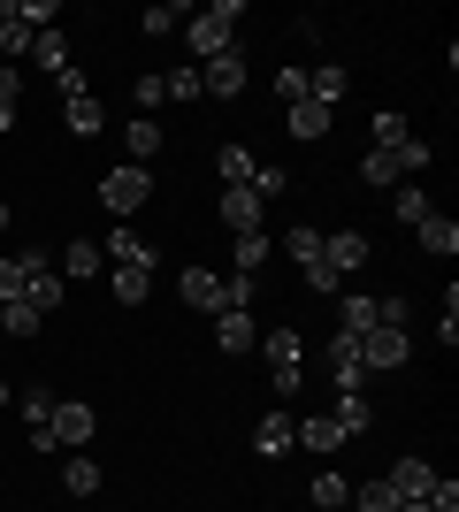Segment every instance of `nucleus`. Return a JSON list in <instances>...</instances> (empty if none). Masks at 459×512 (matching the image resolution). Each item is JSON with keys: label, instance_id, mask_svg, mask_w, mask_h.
I'll list each match as a JSON object with an SVG mask.
<instances>
[{"label": "nucleus", "instance_id": "obj_13", "mask_svg": "<svg viewBox=\"0 0 459 512\" xmlns=\"http://www.w3.org/2000/svg\"><path fill=\"white\" fill-rule=\"evenodd\" d=\"M62 268H54V260H39V268H31V276H23V306H31V314H54V306H62Z\"/></svg>", "mask_w": 459, "mask_h": 512}, {"label": "nucleus", "instance_id": "obj_49", "mask_svg": "<svg viewBox=\"0 0 459 512\" xmlns=\"http://www.w3.org/2000/svg\"><path fill=\"white\" fill-rule=\"evenodd\" d=\"M0 237H8V199H0Z\"/></svg>", "mask_w": 459, "mask_h": 512}, {"label": "nucleus", "instance_id": "obj_43", "mask_svg": "<svg viewBox=\"0 0 459 512\" xmlns=\"http://www.w3.org/2000/svg\"><path fill=\"white\" fill-rule=\"evenodd\" d=\"M161 92H169V100H199V69H192V62L169 69V77H161Z\"/></svg>", "mask_w": 459, "mask_h": 512}, {"label": "nucleus", "instance_id": "obj_35", "mask_svg": "<svg viewBox=\"0 0 459 512\" xmlns=\"http://www.w3.org/2000/svg\"><path fill=\"white\" fill-rule=\"evenodd\" d=\"M100 253H108V260H115V268H123V260H153V245H146V237H138V230H131V222H123V230H115V237H108V245H100Z\"/></svg>", "mask_w": 459, "mask_h": 512}, {"label": "nucleus", "instance_id": "obj_28", "mask_svg": "<svg viewBox=\"0 0 459 512\" xmlns=\"http://www.w3.org/2000/svg\"><path fill=\"white\" fill-rule=\"evenodd\" d=\"M360 176H368V184H375V192H398V184H406V169H398V153H360Z\"/></svg>", "mask_w": 459, "mask_h": 512}, {"label": "nucleus", "instance_id": "obj_30", "mask_svg": "<svg viewBox=\"0 0 459 512\" xmlns=\"http://www.w3.org/2000/svg\"><path fill=\"white\" fill-rule=\"evenodd\" d=\"M62 490H69V497H100V467H92L85 451H77V459H62Z\"/></svg>", "mask_w": 459, "mask_h": 512}, {"label": "nucleus", "instance_id": "obj_42", "mask_svg": "<svg viewBox=\"0 0 459 512\" xmlns=\"http://www.w3.org/2000/svg\"><path fill=\"white\" fill-rule=\"evenodd\" d=\"M16 398H23V413H31V436H39V428H46V413H54V390H39V383H31V390H16Z\"/></svg>", "mask_w": 459, "mask_h": 512}, {"label": "nucleus", "instance_id": "obj_29", "mask_svg": "<svg viewBox=\"0 0 459 512\" xmlns=\"http://www.w3.org/2000/svg\"><path fill=\"white\" fill-rule=\"evenodd\" d=\"M230 268H238V276L253 283V276L268 268V237H261V230H253V237H238V245H230Z\"/></svg>", "mask_w": 459, "mask_h": 512}, {"label": "nucleus", "instance_id": "obj_39", "mask_svg": "<svg viewBox=\"0 0 459 512\" xmlns=\"http://www.w3.org/2000/svg\"><path fill=\"white\" fill-rule=\"evenodd\" d=\"M184 16H192V8H146L138 31H146V39H169V31H184Z\"/></svg>", "mask_w": 459, "mask_h": 512}, {"label": "nucleus", "instance_id": "obj_41", "mask_svg": "<svg viewBox=\"0 0 459 512\" xmlns=\"http://www.w3.org/2000/svg\"><path fill=\"white\" fill-rule=\"evenodd\" d=\"M284 192H291V169H276V161L253 169V199H284Z\"/></svg>", "mask_w": 459, "mask_h": 512}, {"label": "nucleus", "instance_id": "obj_10", "mask_svg": "<svg viewBox=\"0 0 459 512\" xmlns=\"http://www.w3.org/2000/svg\"><path fill=\"white\" fill-rule=\"evenodd\" d=\"M383 482L398 490V505H429V490H437V467H429V459H398Z\"/></svg>", "mask_w": 459, "mask_h": 512}, {"label": "nucleus", "instance_id": "obj_23", "mask_svg": "<svg viewBox=\"0 0 459 512\" xmlns=\"http://www.w3.org/2000/svg\"><path fill=\"white\" fill-rule=\"evenodd\" d=\"M337 329H345V337H368L375 329V299L368 291H345V299H337Z\"/></svg>", "mask_w": 459, "mask_h": 512}, {"label": "nucleus", "instance_id": "obj_37", "mask_svg": "<svg viewBox=\"0 0 459 512\" xmlns=\"http://www.w3.org/2000/svg\"><path fill=\"white\" fill-rule=\"evenodd\" d=\"M0 329H8V337H39V329H46V314H31L23 299H8V306H0Z\"/></svg>", "mask_w": 459, "mask_h": 512}, {"label": "nucleus", "instance_id": "obj_11", "mask_svg": "<svg viewBox=\"0 0 459 512\" xmlns=\"http://www.w3.org/2000/svg\"><path fill=\"white\" fill-rule=\"evenodd\" d=\"M62 123H69V138H100V130H108V107H100V92H69L62 100Z\"/></svg>", "mask_w": 459, "mask_h": 512}, {"label": "nucleus", "instance_id": "obj_15", "mask_svg": "<svg viewBox=\"0 0 459 512\" xmlns=\"http://www.w3.org/2000/svg\"><path fill=\"white\" fill-rule=\"evenodd\" d=\"M329 115H337V107H322V100H299V107H284V130L299 138V146H314V138H329Z\"/></svg>", "mask_w": 459, "mask_h": 512}, {"label": "nucleus", "instance_id": "obj_26", "mask_svg": "<svg viewBox=\"0 0 459 512\" xmlns=\"http://www.w3.org/2000/svg\"><path fill=\"white\" fill-rule=\"evenodd\" d=\"M375 153H398V146H406V138H414V123H406V115H398V107H375Z\"/></svg>", "mask_w": 459, "mask_h": 512}, {"label": "nucleus", "instance_id": "obj_34", "mask_svg": "<svg viewBox=\"0 0 459 512\" xmlns=\"http://www.w3.org/2000/svg\"><path fill=\"white\" fill-rule=\"evenodd\" d=\"M31 62L62 77V69H69V39H62V31H39V39H31Z\"/></svg>", "mask_w": 459, "mask_h": 512}, {"label": "nucleus", "instance_id": "obj_32", "mask_svg": "<svg viewBox=\"0 0 459 512\" xmlns=\"http://www.w3.org/2000/svg\"><path fill=\"white\" fill-rule=\"evenodd\" d=\"M161 146H169V138H161V123H153V115H131V161H138V169H146Z\"/></svg>", "mask_w": 459, "mask_h": 512}, {"label": "nucleus", "instance_id": "obj_16", "mask_svg": "<svg viewBox=\"0 0 459 512\" xmlns=\"http://www.w3.org/2000/svg\"><path fill=\"white\" fill-rule=\"evenodd\" d=\"M31 39H39V31L23 23V8H8V0H0V62L16 69V54H31Z\"/></svg>", "mask_w": 459, "mask_h": 512}, {"label": "nucleus", "instance_id": "obj_22", "mask_svg": "<svg viewBox=\"0 0 459 512\" xmlns=\"http://www.w3.org/2000/svg\"><path fill=\"white\" fill-rule=\"evenodd\" d=\"M146 291H153V260H123V268H115V299L146 306Z\"/></svg>", "mask_w": 459, "mask_h": 512}, {"label": "nucleus", "instance_id": "obj_12", "mask_svg": "<svg viewBox=\"0 0 459 512\" xmlns=\"http://www.w3.org/2000/svg\"><path fill=\"white\" fill-rule=\"evenodd\" d=\"M215 344H222V352H253V344H261L253 306H222V314H215Z\"/></svg>", "mask_w": 459, "mask_h": 512}, {"label": "nucleus", "instance_id": "obj_50", "mask_svg": "<svg viewBox=\"0 0 459 512\" xmlns=\"http://www.w3.org/2000/svg\"><path fill=\"white\" fill-rule=\"evenodd\" d=\"M398 512H429V505H398Z\"/></svg>", "mask_w": 459, "mask_h": 512}, {"label": "nucleus", "instance_id": "obj_4", "mask_svg": "<svg viewBox=\"0 0 459 512\" xmlns=\"http://www.w3.org/2000/svg\"><path fill=\"white\" fill-rule=\"evenodd\" d=\"M100 199H108V214H123V222H131V214L153 199V169H138V161L108 169V176H100Z\"/></svg>", "mask_w": 459, "mask_h": 512}, {"label": "nucleus", "instance_id": "obj_5", "mask_svg": "<svg viewBox=\"0 0 459 512\" xmlns=\"http://www.w3.org/2000/svg\"><path fill=\"white\" fill-rule=\"evenodd\" d=\"M245 85H253V69H245L238 46H230V54H215V62H199V92H207V100H238Z\"/></svg>", "mask_w": 459, "mask_h": 512}, {"label": "nucleus", "instance_id": "obj_8", "mask_svg": "<svg viewBox=\"0 0 459 512\" xmlns=\"http://www.w3.org/2000/svg\"><path fill=\"white\" fill-rule=\"evenodd\" d=\"M322 360H329V383H337V390H360V383H368V367H360V337H345V329H329Z\"/></svg>", "mask_w": 459, "mask_h": 512}, {"label": "nucleus", "instance_id": "obj_7", "mask_svg": "<svg viewBox=\"0 0 459 512\" xmlns=\"http://www.w3.org/2000/svg\"><path fill=\"white\" fill-rule=\"evenodd\" d=\"M176 291H184V306H192V314H207V321L230 306V276H215V268H184V276H176Z\"/></svg>", "mask_w": 459, "mask_h": 512}, {"label": "nucleus", "instance_id": "obj_14", "mask_svg": "<svg viewBox=\"0 0 459 512\" xmlns=\"http://www.w3.org/2000/svg\"><path fill=\"white\" fill-rule=\"evenodd\" d=\"M215 207H222V222H230L238 237H253V230H261V199H253V184H230V192H222Z\"/></svg>", "mask_w": 459, "mask_h": 512}, {"label": "nucleus", "instance_id": "obj_33", "mask_svg": "<svg viewBox=\"0 0 459 512\" xmlns=\"http://www.w3.org/2000/svg\"><path fill=\"white\" fill-rule=\"evenodd\" d=\"M100 260H108V253H100V245H92V237H77V245H69V253H62V283H69V276L85 283L92 268H100Z\"/></svg>", "mask_w": 459, "mask_h": 512}, {"label": "nucleus", "instance_id": "obj_31", "mask_svg": "<svg viewBox=\"0 0 459 512\" xmlns=\"http://www.w3.org/2000/svg\"><path fill=\"white\" fill-rule=\"evenodd\" d=\"M391 214L406 222V230H414V222H429L437 207H429V192H421V184H398V192H391Z\"/></svg>", "mask_w": 459, "mask_h": 512}, {"label": "nucleus", "instance_id": "obj_48", "mask_svg": "<svg viewBox=\"0 0 459 512\" xmlns=\"http://www.w3.org/2000/svg\"><path fill=\"white\" fill-rule=\"evenodd\" d=\"M8 398H16V383H8V375H0V406H8Z\"/></svg>", "mask_w": 459, "mask_h": 512}, {"label": "nucleus", "instance_id": "obj_17", "mask_svg": "<svg viewBox=\"0 0 459 512\" xmlns=\"http://www.w3.org/2000/svg\"><path fill=\"white\" fill-rule=\"evenodd\" d=\"M291 444H306V451H337V444H345V428L329 421V413H306V421H291Z\"/></svg>", "mask_w": 459, "mask_h": 512}, {"label": "nucleus", "instance_id": "obj_46", "mask_svg": "<svg viewBox=\"0 0 459 512\" xmlns=\"http://www.w3.org/2000/svg\"><path fill=\"white\" fill-rule=\"evenodd\" d=\"M375 329H406V299H398V291L375 299Z\"/></svg>", "mask_w": 459, "mask_h": 512}, {"label": "nucleus", "instance_id": "obj_19", "mask_svg": "<svg viewBox=\"0 0 459 512\" xmlns=\"http://www.w3.org/2000/svg\"><path fill=\"white\" fill-rule=\"evenodd\" d=\"M414 237H421V253H437V260L459 253V222H452V214H429V222H414Z\"/></svg>", "mask_w": 459, "mask_h": 512}, {"label": "nucleus", "instance_id": "obj_24", "mask_svg": "<svg viewBox=\"0 0 459 512\" xmlns=\"http://www.w3.org/2000/svg\"><path fill=\"white\" fill-rule=\"evenodd\" d=\"M253 451H261V459H284V451H291V413H261V428H253Z\"/></svg>", "mask_w": 459, "mask_h": 512}, {"label": "nucleus", "instance_id": "obj_45", "mask_svg": "<svg viewBox=\"0 0 459 512\" xmlns=\"http://www.w3.org/2000/svg\"><path fill=\"white\" fill-rule=\"evenodd\" d=\"M16 69H8V62H0V130H16Z\"/></svg>", "mask_w": 459, "mask_h": 512}, {"label": "nucleus", "instance_id": "obj_3", "mask_svg": "<svg viewBox=\"0 0 459 512\" xmlns=\"http://www.w3.org/2000/svg\"><path fill=\"white\" fill-rule=\"evenodd\" d=\"M261 344H268L276 398H299V390H306V337H299V329H261Z\"/></svg>", "mask_w": 459, "mask_h": 512}, {"label": "nucleus", "instance_id": "obj_1", "mask_svg": "<svg viewBox=\"0 0 459 512\" xmlns=\"http://www.w3.org/2000/svg\"><path fill=\"white\" fill-rule=\"evenodd\" d=\"M238 16H245V0H215V8H192V16H184V46H192V69L238 46Z\"/></svg>", "mask_w": 459, "mask_h": 512}, {"label": "nucleus", "instance_id": "obj_47", "mask_svg": "<svg viewBox=\"0 0 459 512\" xmlns=\"http://www.w3.org/2000/svg\"><path fill=\"white\" fill-rule=\"evenodd\" d=\"M429 512H459V482H452V474H437V490H429Z\"/></svg>", "mask_w": 459, "mask_h": 512}, {"label": "nucleus", "instance_id": "obj_6", "mask_svg": "<svg viewBox=\"0 0 459 512\" xmlns=\"http://www.w3.org/2000/svg\"><path fill=\"white\" fill-rule=\"evenodd\" d=\"M414 360V337H406V329H368V337H360V367H368V375H391V367H406Z\"/></svg>", "mask_w": 459, "mask_h": 512}, {"label": "nucleus", "instance_id": "obj_36", "mask_svg": "<svg viewBox=\"0 0 459 512\" xmlns=\"http://www.w3.org/2000/svg\"><path fill=\"white\" fill-rule=\"evenodd\" d=\"M306 497H314V505H322V512H337V505H352V482H345V474H314V490H306Z\"/></svg>", "mask_w": 459, "mask_h": 512}, {"label": "nucleus", "instance_id": "obj_18", "mask_svg": "<svg viewBox=\"0 0 459 512\" xmlns=\"http://www.w3.org/2000/svg\"><path fill=\"white\" fill-rule=\"evenodd\" d=\"M329 421L345 428V436H368V428H375V406H368V390H337V413H329Z\"/></svg>", "mask_w": 459, "mask_h": 512}, {"label": "nucleus", "instance_id": "obj_20", "mask_svg": "<svg viewBox=\"0 0 459 512\" xmlns=\"http://www.w3.org/2000/svg\"><path fill=\"white\" fill-rule=\"evenodd\" d=\"M284 253L299 260V276H322V268H329V260H322V230H306V222L284 230Z\"/></svg>", "mask_w": 459, "mask_h": 512}, {"label": "nucleus", "instance_id": "obj_2", "mask_svg": "<svg viewBox=\"0 0 459 512\" xmlns=\"http://www.w3.org/2000/svg\"><path fill=\"white\" fill-rule=\"evenodd\" d=\"M92 436H100V413H92L85 398H54V413H46V428L31 436V451H85Z\"/></svg>", "mask_w": 459, "mask_h": 512}, {"label": "nucleus", "instance_id": "obj_40", "mask_svg": "<svg viewBox=\"0 0 459 512\" xmlns=\"http://www.w3.org/2000/svg\"><path fill=\"white\" fill-rule=\"evenodd\" d=\"M268 92H276L284 107H299V100H306V69H276V77H268Z\"/></svg>", "mask_w": 459, "mask_h": 512}, {"label": "nucleus", "instance_id": "obj_27", "mask_svg": "<svg viewBox=\"0 0 459 512\" xmlns=\"http://www.w3.org/2000/svg\"><path fill=\"white\" fill-rule=\"evenodd\" d=\"M253 169H261V161H253V146H222V153H215L222 192H230V184H253Z\"/></svg>", "mask_w": 459, "mask_h": 512}, {"label": "nucleus", "instance_id": "obj_9", "mask_svg": "<svg viewBox=\"0 0 459 512\" xmlns=\"http://www.w3.org/2000/svg\"><path fill=\"white\" fill-rule=\"evenodd\" d=\"M322 260H329V276L345 283L352 268H368V260H375V245H368L360 230H337V237H322Z\"/></svg>", "mask_w": 459, "mask_h": 512}, {"label": "nucleus", "instance_id": "obj_21", "mask_svg": "<svg viewBox=\"0 0 459 512\" xmlns=\"http://www.w3.org/2000/svg\"><path fill=\"white\" fill-rule=\"evenodd\" d=\"M345 85H352V77H345V62L306 69V100H322V107H337V100H345Z\"/></svg>", "mask_w": 459, "mask_h": 512}, {"label": "nucleus", "instance_id": "obj_44", "mask_svg": "<svg viewBox=\"0 0 459 512\" xmlns=\"http://www.w3.org/2000/svg\"><path fill=\"white\" fill-rule=\"evenodd\" d=\"M161 100H169V92H161V77H138V85H131V115H153Z\"/></svg>", "mask_w": 459, "mask_h": 512}, {"label": "nucleus", "instance_id": "obj_25", "mask_svg": "<svg viewBox=\"0 0 459 512\" xmlns=\"http://www.w3.org/2000/svg\"><path fill=\"white\" fill-rule=\"evenodd\" d=\"M39 245H23V253L16 260H0V306H8V299H23V276H31V268H39Z\"/></svg>", "mask_w": 459, "mask_h": 512}, {"label": "nucleus", "instance_id": "obj_38", "mask_svg": "<svg viewBox=\"0 0 459 512\" xmlns=\"http://www.w3.org/2000/svg\"><path fill=\"white\" fill-rule=\"evenodd\" d=\"M352 505L360 512H398V490L391 482H352Z\"/></svg>", "mask_w": 459, "mask_h": 512}]
</instances>
